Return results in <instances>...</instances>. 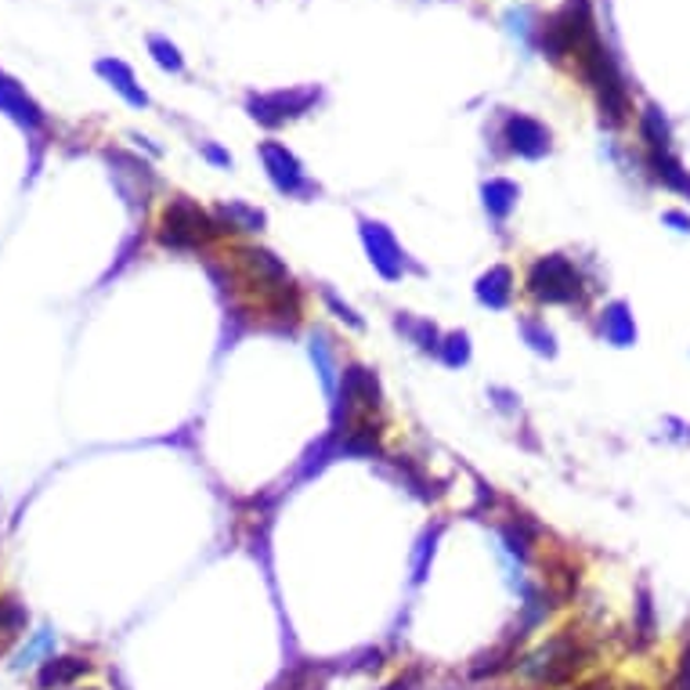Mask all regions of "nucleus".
<instances>
[{"mask_svg": "<svg viewBox=\"0 0 690 690\" xmlns=\"http://www.w3.org/2000/svg\"><path fill=\"white\" fill-rule=\"evenodd\" d=\"M98 73L101 76H109L112 80V87H117V91L131 101V106H145V91L142 87H134V76H131V69L123 66V62H98Z\"/></svg>", "mask_w": 690, "mask_h": 690, "instance_id": "nucleus-21", "label": "nucleus"}, {"mask_svg": "<svg viewBox=\"0 0 690 690\" xmlns=\"http://www.w3.org/2000/svg\"><path fill=\"white\" fill-rule=\"evenodd\" d=\"M207 156L213 160V163H221V167H232V156H224L221 149H213V145H207Z\"/></svg>", "mask_w": 690, "mask_h": 690, "instance_id": "nucleus-35", "label": "nucleus"}, {"mask_svg": "<svg viewBox=\"0 0 690 690\" xmlns=\"http://www.w3.org/2000/svg\"><path fill=\"white\" fill-rule=\"evenodd\" d=\"M574 62H579L582 80L596 91L600 117H604L611 127H622L633 117V106H629V91H625L622 73L615 66V58H611V51L600 44L596 36H590L579 55H574Z\"/></svg>", "mask_w": 690, "mask_h": 690, "instance_id": "nucleus-2", "label": "nucleus"}, {"mask_svg": "<svg viewBox=\"0 0 690 690\" xmlns=\"http://www.w3.org/2000/svg\"><path fill=\"white\" fill-rule=\"evenodd\" d=\"M362 242L369 250V261H373V267L383 278H402L405 253H402L398 242H394V236L387 232V228L376 224V221H362Z\"/></svg>", "mask_w": 690, "mask_h": 690, "instance_id": "nucleus-7", "label": "nucleus"}, {"mask_svg": "<svg viewBox=\"0 0 690 690\" xmlns=\"http://www.w3.org/2000/svg\"><path fill=\"white\" fill-rule=\"evenodd\" d=\"M438 535H441V528L427 532V535H424V543H419V549H416V560H413V565H416V574H413V579H416V582H424V579H427V560L434 557V543H438Z\"/></svg>", "mask_w": 690, "mask_h": 690, "instance_id": "nucleus-28", "label": "nucleus"}, {"mask_svg": "<svg viewBox=\"0 0 690 690\" xmlns=\"http://www.w3.org/2000/svg\"><path fill=\"white\" fill-rule=\"evenodd\" d=\"M571 690H618V687H615V680H607V676H600V680L579 683V687H571Z\"/></svg>", "mask_w": 690, "mask_h": 690, "instance_id": "nucleus-33", "label": "nucleus"}, {"mask_svg": "<svg viewBox=\"0 0 690 690\" xmlns=\"http://www.w3.org/2000/svg\"><path fill=\"white\" fill-rule=\"evenodd\" d=\"M84 690H98V687H84Z\"/></svg>", "mask_w": 690, "mask_h": 690, "instance_id": "nucleus-36", "label": "nucleus"}, {"mask_svg": "<svg viewBox=\"0 0 690 690\" xmlns=\"http://www.w3.org/2000/svg\"><path fill=\"white\" fill-rule=\"evenodd\" d=\"M398 329L402 333L413 340V343H419V348L424 351H438L441 348V340H438V329H434L427 318H398Z\"/></svg>", "mask_w": 690, "mask_h": 690, "instance_id": "nucleus-23", "label": "nucleus"}, {"mask_svg": "<svg viewBox=\"0 0 690 690\" xmlns=\"http://www.w3.org/2000/svg\"><path fill=\"white\" fill-rule=\"evenodd\" d=\"M666 221L680 228V232H690V217H687V213H680V210H669V213H666Z\"/></svg>", "mask_w": 690, "mask_h": 690, "instance_id": "nucleus-34", "label": "nucleus"}, {"mask_svg": "<svg viewBox=\"0 0 690 690\" xmlns=\"http://www.w3.org/2000/svg\"><path fill=\"white\" fill-rule=\"evenodd\" d=\"M0 109L11 112V117H15L19 123H25V127H36L44 120L41 109H36L33 101L19 91V84H11L8 76H0Z\"/></svg>", "mask_w": 690, "mask_h": 690, "instance_id": "nucleus-18", "label": "nucleus"}, {"mask_svg": "<svg viewBox=\"0 0 690 690\" xmlns=\"http://www.w3.org/2000/svg\"><path fill=\"white\" fill-rule=\"evenodd\" d=\"M424 687V669H408L405 676H398L394 683H387L383 690H419Z\"/></svg>", "mask_w": 690, "mask_h": 690, "instance_id": "nucleus-32", "label": "nucleus"}, {"mask_svg": "<svg viewBox=\"0 0 690 690\" xmlns=\"http://www.w3.org/2000/svg\"><path fill=\"white\" fill-rule=\"evenodd\" d=\"M478 300L484 308H495V311L510 308V300H514V272H510L506 264L489 267V272L478 278Z\"/></svg>", "mask_w": 690, "mask_h": 690, "instance_id": "nucleus-13", "label": "nucleus"}, {"mask_svg": "<svg viewBox=\"0 0 690 690\" xmlns=\"http://www.w3.org/2000/svg\"><path fill=\"white\" fill-rule=\"evenodd\" d=\"M600 329H604V337L615 343V348H633L636 343V322L622 300L607 304L604 315H600Z\"/></svg>", "mask_w": 690, "mask_h": 690, "instance_id": "nucleus-14", "label": "nucleus"}, {"mask_svg": "<svg viewBox=\"0 0 690 690\" xmlns=\"http://www.w3.org/2000/svg\"><path fill=\"white\" fill-rule=\"evenodd\" d=\"M30 625V611H25L15 596H0V640H15Z\"/></svg>", "mask_w": 690, "mask_h": 690, "instance_id": "nucleus-22", "label": "nucleus"}, {"mask_svg": "<svg viewBox=\"0 0 690 690\" xmlns=\"http://www.w3.org/2000/svg\"><path fill=\"white\" fill-rule=\"evenodd\" d=\"M524 636L521 633H510L503 644H495L492 650H484V655L474 658V666H470V680H495V676H503L510 669H517L521 666V655H517V647H521Z\"/></svg>", "mask_w": 690, "mask_h": 690, "instance_id": "nucleus-11", "label": "nucleus"}, {"mask_svg": "<svg viewBox=\"0 0 690 690\" xmlns=\"http://www.w3.org/2000/svg\"><path fill=\"white\" fill-rule=\"evenodd\" d=\"M658 636V618H655V600H650V590L640 585L636 590V604H633V644L636 647H650Z\"/></svg>", "mask_w": 690, "mask_h": 690, "instance_id": "nucleus-15", "label": "nucleus"}, {"mask_svg": "<svg viewBox=\"0 0 690 690\" xmlns=\"http://www.w3.org/2000/svg\"><path fill=\"white\" fill-rule=\"evenodd\" d=\"M217 221H221L224 232H261L264 213L242 207V202H228V207L217 210Z\"/></svg>", "mask_w": 690, "mask_h": 690, "instance_id": "nucleus-20", "label": "nucleus"}, {"mask_svg": "<svg viewBox=\"0 0 690 690\" xmlns=\"http://www.w3.org/2000/svg\"><path fill=\"white\" fill-rule=\"evenodd\" d=\"M506 142H510V149L517 152V156L539 160V156H546V152H549V131L543 123L528 120V117H510Z\"/></svg>", "mask_w": 690, "mask_h": 690, "instance_id": "nucleus-12", "label": "nucleus"}, {"mask_svg": "<svg viewBox=\"0 0 690 690\" xmlns=\"http://www.w3.org/2000/svg\"><path fill=\"white\" fill-rule=\"evenodd\" d=\"M261 160H264V171L272 177V185L278 191H286V196H300V191H308V177H304V167L297 163V156L278 145V142H264L261 145Z\"/></svg>", "mask_w": 690, "mask_h": 690, "instance_id": "nucleus-6", "label": "nucleus"}, {"mask_svg": "<svg viewBox=\"0 0 690 690\" xmlns=\"http://www.w3.org/2000/svg\"><path fill=\"white\" fill-rule=\"evenodd\" d=\"M51 647H55V633L51 629H41L33 636L30 644H25L19 655H15V669H25V666H33L36 658H51Z\"/></svg>", "mask_w": 690, "mask_h": 690, "instance_id": "nucleus-24", "label": "nucleus"}, {"mask_svg": "<svg viewBox=\"0 0 690 690\" xmlns=\"http://www.w3.org/2000/svg\"><path fill=\"white\" fill-rule=\"evenodd\" d=\"M438 351H441V362H445V365H452V369L467 365V362H470V337H467V333L445 337Z\"/></svg>", "mask_w": 690, "mask_h": 690, "instance_id": "nucleus-25", "label": "nucleus"}, {"mask_svg": "<svg viewBox=\"0 0 690 690\" xmlns=\"http://www.w3.org/2000/svg\"><path fill=\"white\" fill-rule=\"evenodd\" d=\"M91 672V661L80 655H51L41 661V672H36V687L41 690H66L76 687L84 676Z\"/></svg>", "mask_w": 690, "mask_h": 690, "instance_id": "nucleus-10", "label": "nucleus"}, {"mask_svg": "<svg viewBox=\"0 0 690 690\" xmlns=\"http://www.w3.org/2000/svg\"><path fill=\"white\" fill-rule=\"evenodd\" d=\"M593 661V647L582 640L574 629H560L557 636H549L543 647H535L528 658H521V672L528 676L535 687L546 690H560L571 687L574 676Z\"/></svg>", "mask_w": 690, "mask_h": 690, "instance_id": "nucleus-1", "label": "nucleus"}, {"mask_svg": "<svg viewBox=\"0 0 690 690\" xmlns=\"http://www.w3.org/2000/svg\"><path fill=\"white\" fill-rule=\"evenodd\" d=\"M640 138H644L647 152H672V131L658 109L640 112Z\"/></svg>", "mask_w": 690, "mask_h": 690, "instance_id": "nucleus-19", "label": "nucleus"}, {"mask_svg": "<svg viewBox=\"0 0 690 690\" xmlns=\"http://www.w3.org/2000/svg\"><path fill=\"white\" fill-rule=\"evenodd\" d=\"M217 236H224L221 221L191 199H171L160 217V247L167 250H182V253L202 250Z\"/></svg>", "mask_w": 690, "mask_h": 690, "instance_id": "nucleus-3", "label": "nucleus"}, {"mask_svg": "<svg viewBox=\"0 0 690 690\" xmlns=\"http://www.w3.org/2000/svg\"><path fill=\"white\" fill-rule=\"evenodd\" d=\"M322 300L329 304V308H333V315H337V318H343V322H348V326H354V329H362V318H358V315L348 308V304H343V300L337 297L333 289H322Z\"/></svg>", "mask_w": 690, "mask_h": 690, "instance_id": "nucleus-30", "label": "nucleus"}, {"mask_svg": "<svg viewBox=\"0 0 690 690\" xmlns=\"http://www.w3.org/2000/svg\"><path fill=\"white\" fill-rule=\"evenodd\" d=\"M666 690H690V640L680 647V655H676V666H672Z\"/></svg>", "mask_w": 690, "mask_h": 690, "instance_id": "nucleus-27", "label": "nucleus"}, {"mask_svg": "<svg viewBox=\"0 0 690 690\" xmlns=\"http://www.w3.org/2000/svg\"><path fill=\"white\" fill-rule=\"evenodd\" d=\"M152 51H156V62L163 69H174V73H182V55H177V47L174 44H167V41H152Z\"/></svg>", "mask_w": 690, "mask_h": 690, "instance_id": "nucleus-29", "label": "nucleus"}, {"mask_svg": "<svg viewBox=\"0 0 690 690\" xmlns=\"http://www.w3.org/2000/svg\"><path fill=\"white\" fill-rule=\"evenodd\" d=\"M311 358L318 362V373H322V383H326V387H333V362H329V351H326V343H322V340L311 343Z\"/></svg>", "mask_w": 690, "mask_h": 690, "instance_id": "nucleus-31", "label": "nucleus"}, {"mask_svg": "<svg viewBox=\"0 0 690 690\" xmlns=\"http://www.w3.org/2000/svg\"><path fill=\"white\" fill-rule=\"evenodd\" d=\"M521 333H524V340H528L539 354H554V351H557V348H554V333H549V329H546L543 322H535V318H524V322H521Z\"/></svg>", "mask_w": 690, "mask_h": 690, "instance_id": "nucleus-26", "label": "nucleus"}, {"mask_svg": "<svg viewBox=\"0 0 690 690\" xmlns=\"http://www.w3.org/2000/svg\"><path fill=\"white\" fill-rule=\"evenodd\" d=\"M318 95L315 91H275V95H261L250 101V112L253 120H261L264 127H278L293 117H300V112H308V106Z\"/></svg>", "mask_w": 690, "mask_h": 690, "instance_id": "nucleus-8", "label": "nucleus"}, {"mask_svg": "<svg viewBox=\"0 0 690 690\" xmlns=\"http://www.w3.org/2000/svg\"><path fill=\"white\" fill-rule=\"evenodd\" d=\"M481 196H484V210H489L495 221H506L517 207L521 188L514 182H506V177H492V182L481 188Z\"/></svg>", "mask_w": 690, "mask_h": 690, "instance_id": "nucleus-16", "label": "nucleus"}, {"mask_svg": "<svg viewBox=\"0 0 690 690\" xmlns=\"http://www.w3.org/2000/svg\"><path fill=\"white\" fill-rule=\"evenodd\" d=\"M528 293L539 304H574L582 297V275L565 253H549L528 267Z\"/></svg>", "mask_w": 690, "mask_h": 690, "instance_id": "nucleus-4", "label": "nucleus"}, {"mask_svg": "<svg viewBox=\"0 0 690 690\" xmlns=\"http://www.w3.org/2000/svg\"><path fill=\"white\" fill-rule=\"evenodd\" d=\"M590 36H596L590 4H585V0H571L568 8H560L557 15L543 25V51L549 58H568V55L574 58Z\"/></svg>", "mask_w": 690, "mask_h": 690, "instance_id": "nucleus-5", "label": "nucleus"}, {"mask_svg": "<svg viewBox=\"0 0 690 690\" xmlns=\"http://www.w3.org/2000/svg\"><path fill=\"white\" fill-rule=\"evenodd\" d=\"M647 163L661 185L680 191V196H690V174L683 171V163L676 160L672 152H647Z\"/></svg>", "mask_w": 690, "mask_h": 690, "instance_id": "nucleus-17", "label": "nucleus"}, {"mask_svg": "<svg viewBox=\"0 0 690 690\" xmlns=\"http://www.w3.org/2000/svg\"><path fill=\"white\" fill-rule=\"evenodd\" d=\"M340 402H343V413H348L351 405H358V408H380L383 391H380V380H376L373 369H365V365H348V369H343Z\"/></svg>", "mask_w": 690, "mask_h": 690, "instance_id": "nucleus-9", "label": "nucleus"}]
</instances>
